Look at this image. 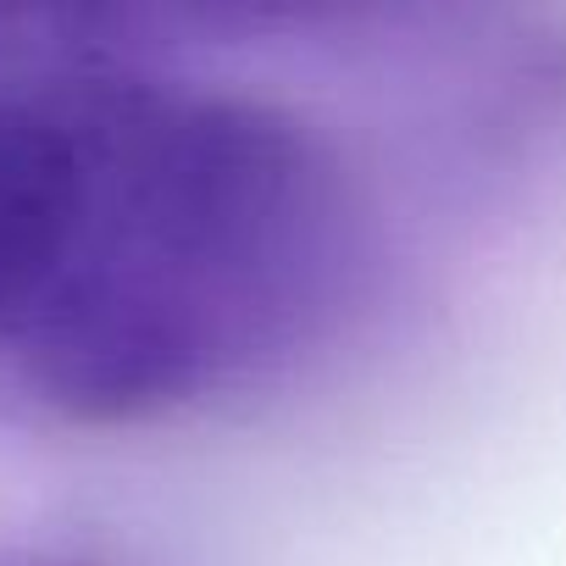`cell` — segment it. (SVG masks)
<instances>
[{"mask_svg":"<svg viewBox=\"0 0 566 566\" xmlns=\"http://www.w3.org/2000/svg\"><path fill=\"white\" fill-rule=\"evenodd\" d=\"M406 239L306 106L0 40V411L117 433L277 400L389 328Z\"/></svg>","mask_w":566,"mask_h":566,"instance_id":"6da1fadb","label":"cell"},{"mask_svg":"<svg viewBox=\"0 0 566 566\" xmlns=\"http://www.w3.org/2000/svg\"><path fill=\"white\" fill-rule=\"evenodd\" d=\"M494 0H0V34L67 51L367 56L478 23Z\"/></svg>","mask_w":566,"mask_h":566,"instance_id":"7a4b0ae2","label":"cell"}]
</instances>
